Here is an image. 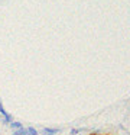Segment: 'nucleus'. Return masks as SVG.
Listing matches in <instances>:
<instances>
[{"label": "nucleus", "instance_id": "nucleus-1", "mask_svg": "<svg viewBox=\"0 0 130 135\" xmlns=\"http://www.w3.org/2000/svg\"><path fill=\"white\" fill-rule=\"evenodd\" d=\"M0 113L3 115V122H4V123H10L12 120H13V118H12V115L9 113V112L4 109V106L2 105V100H0Z\"/></svg>", "mask_w": 130, "mask_h": 135}, {"label": "nucleus", "instance_id": "nucleus-2", "mask_svg": "<svg viewBox=\"0 0 130 135\" xmlns=\"http://www.w3.org/2000/svg\"><path fill=\"white\" fill-rule=\"evenodd\" d=\"M59 132H61V129H58V128H42L40 134L42 135H56Z\"/></svg>", "mask_w": 130, "mask_h": 135}, {"label": "nucleus", "instance_id": "nucleus-3", "mask_svg": "<svg viewBox=\"0 0 130 135\" xmlns=\"http://www.w3.org/2000/svg\"><path fill=\"white\" fill-rule=\"evenodd\" d=\"M10 128L13 129V131H17V129L23 128V125L20 122H17V120H12V122H10Z\"/></svg>", "mask_w": 130, "mask_h": 135}, {"label": "nucleus", "instance_id": "nucleus-4", "mask_svg": "<svg viewBox=\"0 0 130 135\" xmlns=\"http://www.w3.org/2000/svg\"><path fill=\"white\" fill-rule=\"evenodd\" d=\"M26 134L28 135H39V132H38L33 126H29V128H26Z\"/></svg>", "mask_w": 130, "mask_h": 135}, {"label": "nucleus", "instance_id": "nucleus-5", "mask_svg": "<svg viewBox=\"0 0 130 135\" xmlns=\"http://www.w3.org/2000/svg\"><path fill=\"white\" fill-rule=\"evenodd\" d=\"M13 135H28L26 134V128H20L17 131H13Z\"/></svg>", "mask_w": 130, "mask_h": 135}, {"label": "nucleus", "instance_id": "nucleus-6", "mask_svg": "<svg viewBox=\"0 0 130 135\" xmlns=\"http://www.w3.org/2000/svg\"><path fill=\"white\" fill-rule=\"evenodd\" d=\"M81 131H82V129H71V135H77V134H80Z\"/></svg>", "mask_w": 130, "mask_h": 135}, {"label": "nucleus", "instance_id": "nucleus-7", "mask_svg": "<svg viewBox=\"0 0 130 135\" xmlns=\"http://www.w3.org/2000/svg\"><path fill=\"white\" fill-rule=\"evenodd\" d=\"M91 135H98V134H91Z\"/></svg>", "mask_w": 130, "mask_h": 135}, {"label": "nucleus", "instance_id": "nucleus-8", "mask_svg": "<svg viewBox=\"0 0 130 135\" xmlns=\"http://www.w3.org/2000/svg\"><path fill=\"white\" fill-rule=\"evenodd\" d=\"M0 135H2V134H0Z\"/></svg>", "mask_w": 130, "mask_h": 135}]
</instances>
